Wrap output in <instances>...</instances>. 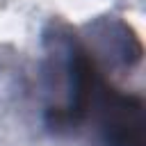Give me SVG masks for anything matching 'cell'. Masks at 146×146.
<instances>
[{
    "label": "cell",
    "mask_w": 146,
    "mask_h": 146,
    "mask_svg": "<svg viewBox=\"0 0 146 146\" xmlns=\"http://www.w3.org/2000/svg\"><path fill=\"white\" fill-rule=\"evenodd\" d=\"M46 46L48 78L62 91L43 110L46 128L55 135L94 130L100 146H146L144 98L116 87L73 32L55 30Z\"/></svg>",
    "instance_id": "cell-1"
}]
</instances>
